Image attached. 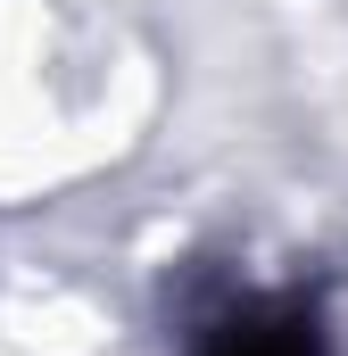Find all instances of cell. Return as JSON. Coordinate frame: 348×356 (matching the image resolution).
<instances>
[{"label": "cell", "mask_w": 348, "mask_h": 356, "mask_svg": "<svg viewBox=\"0 0 348 356\" xmlns=\"http://www.w3.org/2000/svg\"><path fill=\"white\" fill-rule=\"evenodd\" d=\"M199 356H332V348L307 307H249V315H224L199 340Z\"/></svg>", "instance_id": "obj_1"}]
</instances>
